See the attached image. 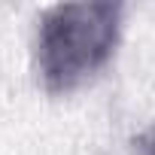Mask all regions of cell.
Wrapping results in <instances>:
<instances>
[{
	"mask_svg": "<svg viewBox=\"0 0 155 155\" xmlns=\"http://www.w3.org/2000/svg\"><path fill=\"white\" fill-rule=\"evenodd\" d=\"M125 3H55L37 21V70L46 91L67 94L107 67L119 46Z\"/></svg>",
	"mask_w": 155,
	"mask_h": 155,
	"instance_id": "6da1fadb",
	"label": "cell"
},
{
	"mask_svg": "<svg viewBox=\"0 0 155 155\" xmlns=\"http://www.w3.org/2000/svg\"><path fill=\"white\" fill-rule=\"evenodd\" d=\"M131 155H155V122L131 137Z\"/></svg>",
	"mask_w": 155,
	"mask_h": 155,
	"instance_id": "7a4b0ae2",
	"label": "cell"
}]
</instances>
